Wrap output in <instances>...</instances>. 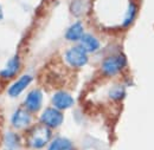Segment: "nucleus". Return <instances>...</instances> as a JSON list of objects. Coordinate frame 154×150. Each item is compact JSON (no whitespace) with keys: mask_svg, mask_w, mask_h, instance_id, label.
Returning a JSON list of instances; mask_svg holds the SVG:
<instances>
[{"mask_svg":"<svg viewBox=\"0 0 154 150\" xmlns=\"http://www.w3.org/2000/svg\"><path fill=\"white\" fill-rule=\"evenodd\" d=\"M54 138L52 130L42 125L40 123L33 124L26 132H24V146L30 150L46 149Z\"/></svg>","mask_w":154,"mask_h":150,"instance_id":"nucleus-1","label":"nucleus"},{"mask_svg":"<svg viewBox=\"0 0 154 150\" xmlns=\"http://www.w3.org/2000/svg\"><path fill=\"white\" fill-rule=\"evenodd\" d=\"M10 125L18 132H26L33 125V115L24 106L17 108L10 117Z\"/></svg>","mask_w":154,"mask_h":150,"instance_id":"nucleus-2","label":"nucleus"},{"mask_svg":"<svg viewBox=\"0 0 154 150\" xmlns=\"http://www.w3.org/2000/svg\"><path fill=\"white\" fill-rule=\"evenodd\" d=\"M39 123L51 130L58 129L64 123V113L54 106H49L40 112Z\"/></svg>","mask_w":154,"mask_h":150,"instance_id":"nucleus-3","label":"nucleus"},{"mask_svg":"<svg viewBox=\"0 0 154 150\" xmlns=\"http://www.w3.org/2000/svg\"><path fill=\"white\" fill-rule=\"evenodd\" d=\"M126 65H127V59L122 53L113 55L104 58V60L101 64V71L104 76L113 77L120 74Z\"/></svg>","mask_w":154,"mask_h":150,"instance_id":"nucleus-4","label":"nucleus"},{"mask_svg":"<svg viewBox=\"0 0 154 150\" xmlns=\"http://www.w3.org/2000/svg\"><path fill=\"white\" fill-rule=\"evenodd\" d=\"M0 143L4 149L8 150H20L24 146V136L21 132H18L13 129H7L1 134Z\"/></svg>","mask_w":154,"mask_h":150,"instance_id":"nucleus-5","label":"nucleus"},{"mask_svg":"<svg viewBox=\"0 0 154 150\" xmlns=\"http://www.w3.org/2000/svg\"><path fill=\"white\" fill-rule=\"evenodd\" d=\"M44 102V94L40 89H32L29 91L23 102V106L32 115L39 112L42 110Z\"/></svg>","mask_w":154,"mask_h":150,"instance_id":"nucleus-6","label":"nucleus"},{"mask_svg":"<svg viewBox=\"0 0 154 150\" xmlns=\"http://www.w3.org/2000/svg\"><path fill=\"white\" fill-rule=\"evenodd\" d=\"M65 62L72 66V68H83L84 65H87L88 60H89V57H88V53L79 46H72L70 47L66 52H65Z\"/></svg>","mask_w":154,"mask_h":150,"instance_id":"nucleus-7","label":"nucleus"},{"mask_svg":"<svg viewBox=\"0 0 154 150\" xmlns=\"http://www.w3.org/2000/svg\"><path fill=\"white\" fill-rule=\"evenodd\" d=\"M32 82H33V77L30 75V74L21 75L13 83L10 84V86L7 88L6 94H7L8 97H11V98H17V97H19L20 94H23L31 85Z\"/></svg>","mask_w":154,"mask_h":150,"instance_id":"nucleus-8","label":"nucleus"},{"mask_svg":"<svg viewBox=\"0 0 154 150\" xmlns=\"http://www.w3.org/2000/svg\"><path fill=\"white\" fill-rule=\"evenodd\" d=\"M51 104L54 108H56L60 111L68 110L70 108L74 106L75 104V98L71 96V94H69L68 91H63L59 90L56 91L51 97Z\"/></svg>","mask_w":154,"mask_h":150,"instance_id":"nucleus-9","label":"nucleus"},{"mask_svg":"<svg viewBox=\"0 0 154 150\" xmlns=\"http://www.w3.org/2000/svg\"><path fill=\"white\" fill-rule=\"evenodd\" d=\"M20 68H21V60L18 55L12 56L5 64V66L0 70V78L4 80L12 79L13 77L19 74Z\"/></svg>","mask_w":154,"mask_h":150,"instance_id":"nucleus-10","label":"nucleus"},{"mask_svg":"<svg viewBox=\"0 0 154 150\" xmlns=\"http://www.w3.org/2000/svg\"><path fill=\"white\" fill-rule=\"evenodd\" d=\"M45 150H77L74 142L64 136H56L51 140Z\"/></svg>","mask_w":154,"mask_h":150,"instance_id":"nucleus-11","label":"nucleus"},{"mask_svg":"<svg viewBox=\"0 0 154 150\" xmlns=\"http://www.w3.org/2000/svg\"><path fill=\"white\" fill-rule=\"evenodd\" d=\"M87 53L89 52H96L100 49V41L96 37H94L93 34H83V37L81 38V45H79Z\"/></svg>","mask_w":154,"mask_h":150,"instance_id":"nucleus-12","label":"nucleus"},{"mask_svg":"<svg viewBox=\"0 0 154 150\" xmlns=\"http://www.w3.org/2000/svg\"><path fill=\"white\" fill-rule=\"evenodd\" d=\"M84 34V27L83 24L81 21H76L74 22L65 32V39L70 40V41H77L81 40V38Z\"/></svg>","mask_w":154,"mask_h":150,"instance_id":"nucleus-13","label":"nucleus"},{"mask_svg":"<svg viewBox=\"0 0 154 150\" xmlns=\"http://www.w3.org/2000/svg\"><path fill=\"white\" fill-rule=\"evenodd\" d=\"M126 96V90H125V86L121 85V84H115L110 88L109 90V97L115 100V102H120L125 98Z\"/></svg>","mask_w":154,"mask_h":150,"instance_id":"nucleus-14","label":"nucleus"},{"mask_svg":"<svg viewBox=\"0 0 154 150\" xmlns=\"http://www.w3.org/2000/svg\"><path fill=\"white\" fill-rule=\"evenodd\" d=\"M136 11H137V6L135 5L133 1H131L128 4V8H127L126 14H125V18H123V26L125 27L129 26L133 22L135 16H136Z\"/></svg>","mask_w":154,"mask_h":150,"instance_id":"nucleus-15","label":"nucleus"},{"mask_svg":"<svg viewBox=\"0 0 154 150\" xmlns=\"http://www.w3.org/2000/svg\"><path fill=\"white\" fill-rule=\"evenodd\" d=\"M4 18V11H2V7H1V5H0V20Z\"/></svg>","mask_w":154,"mask_h":150,"instance_id":"nucleus-16","label":"nucleus"},{"mask_svg":"<svg viewBox=\"0 0 154 150\" xmlns=\"http://www.w3.org/2000/svg\"><path fill=\"white\" fill-rule=\"evenodd\" d=\"M1 150H8V149H4V148H2V149H1Z\"/></svg>","mask_w":154,"mask_h":150,"instance_id":"nucleus-17","label":"nucleus"}]
</instances>
